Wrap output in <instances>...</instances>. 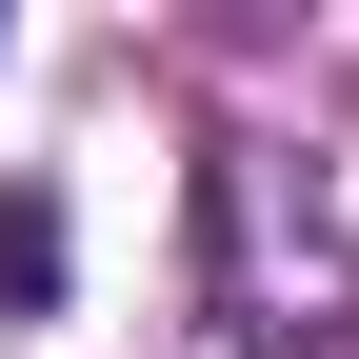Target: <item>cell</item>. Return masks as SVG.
<instances>
[{
	"label": "cell",
	"mask_w": 359,
	"mask_h": 359,
	"mask_svg": "<svg viewBox=\"0 0 359 359\" xmlns=\"http://www.w3.org/2000/svg\"><path fill=\"white\" fill-rule=\"evenodd\" d=\"M0 280H20V299H40V280H60V240H40V219H20V200H0Z\"/></svg>",
	"instance_id": "6da1fadb"
}]
</instances>
